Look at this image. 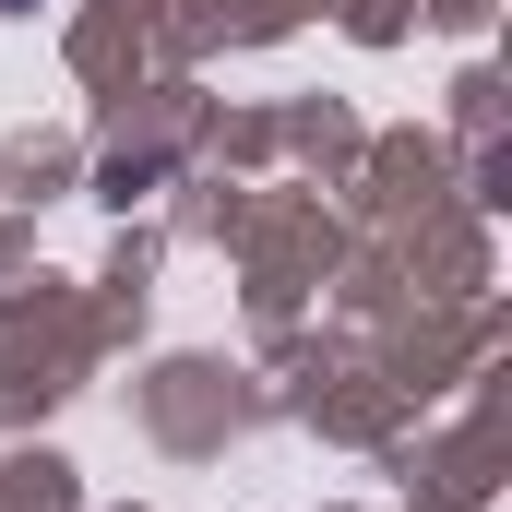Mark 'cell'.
<instances>
[{
	"mask_svg": "<svg viewBox=\"0 0 512 512\" xmlns=\"http://www.w3.org/2000/svg\"><path fill=\"white\" fill-rule=\"evenodd\" d=\"M0 12H12V0H0Z\"/></svg>",
	"mask_w": 512,
	"mask_h": 512,
	"instance_id": "obj_1",
	"label": "cell"
}]
</instances>
